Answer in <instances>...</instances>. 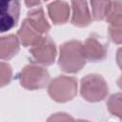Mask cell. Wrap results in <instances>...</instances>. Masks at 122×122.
Returning <instances> with one entry per match:
<instances>
[{"instance_id":"5bb4252c","label":"cell","mask_w":122,"mask_h":122,"mask_svg":"<svg viewBox=\"0 0 122 122\" xmlns=\"http://www.w3.org/2000/svg\"><path fill=\"white\" fill-rule=\"evenodd\" d=\"M92 6V17L95 21L105 20L109 14L111 8V1H91Z\"/></svg>"},{"instance_id":"2e32d148","label":"cell","mask_w":122,"mask_h":122,"mask_svg":"<svg viewBox=\"0 0 122 122\" xmlns=\"http://www.w3.org/2000/svg\"><path fill=\"white\" fill-rule=\"evenodd\" d=\"M1 87L8 85L12 79V69L10 64L1 62Z\"/></svg>"},{"instance_id":"30bf717a","label":"cell","mask_w":122,"mask_h":122,"mask_svg":"<svg viewBox=\"0 0 122 122\" xmlns=\"http://www.w3.org/2000/svg\"><path fill=\"white\" fill-rule=\"evenodd\" d=\"M44 34H42L30 21L28 18H25L21 24L20 29L17 31V37L20 43L24 47H32L35 45Z\"/></svg>"},{"instance_id":"ac0fdd59","label":"cell","mask_w":122,"mask_h":122,"mask_svg":"<svg viewBox=\"0 0 122 122\" xmlns=\"http://www.w3.org/2000/svg\"><path fill=\"white\" fill-rule=\"evenodd\" d=\"M116 63L120 70H122V47H120L116 51Z\"/></svg>"},{"instance_id":"44dd1931","label":"cell","mask_w":122,"mask_h":122,"mask_svg":"<svg viewBox=\"0 0 122 122\" xmlns=\"http://www.w3.org/2000/svg\"><path fill=\"white\" fill-rule=\"evenodd\" d=\"M75 122H90V121L85 120V119H77V120H75Z\"/></svg>"},{"instance_id":"e0dca14e","label":"cell","mask_w":122,"mask_h":122,"mask_svg":"<svg viewBox=\"0 0 122 122\" xmlns=\"http://www.w3.org/2000/svg\"><path fill=\"white\" fill-rule=\"evenodd\" d=\"M46 122H75V120L67 112H55L50 115Z\"/></svg>"},{"instance_id":"277c9868","label":"cell","mask_w":122,"mask_h":122,"mask_svg":"<svg viewBox=\"0 0 122 122\" xmlns=\"http://www.w3.org/2000/svg\"><path fill=\"white\" fill-rule=\"evenodd\" d=\"M48 93L57 103L68 102L77 94V80L72 76L59 75L49 83Z\"/></svg>"},{"instance_id":"3957f363","label":"cell","mask_w":122,"mask_h":122,"mask_svg":"<svg viewBox=\"0 0 122 122\" xmlns=\"http://www.w3.org/2000/svg\"><path fill=\"white\" fill-rule=\"evenodd\" d=\"M17 79L20 85L26 90H41L49 85L50 73L42 66L28 64L17 74Z\"/></svg>"},{"instance_id":"8992f818","label":"cell","mask_w":122,"mask_h":122,"mask_svg":"<svg viewBox=\"0 0 122 122\" xmlns=\"http://www.w3.org/2000/svg\"><path fill=\"white\" fill-rule=\"evenodd\" d=\"M109 23V35L111 40L117 45L122 44V2H111L109 14L106 18Z\"/></svg>"},{"instance_id":"4fadbf2b","label":"cell","mask_w":122,"mask_h":122,"mask_svg":"<svg viewBox=\"0 0 122 122\" xmlns=\"http://www.w3.org/2000/svg\"><path fill=\"white\" fill-rule=\"evenodd\" d=\"M26 18H28L29 21L44 35H46L51 30V25L49 24L44 10L41 7H37L35 9H31L30 10H29Z\"/></svg>"},{"instance_id":"9a60e30c","label":"cell","mask_w":122,"mask_h":122,"mask_svg":"<svg viewBox=\"0 0 122 122\" xmlns=\"http://www.w3.org/2000/svg\"><path fill=\"white\" fill-rule=\"evenodd\" d=\"M107 107L111 114L118 117L122 121V93L117 92L112 94L107 101Z\"/></svg>"},{"instance_id":"8fae6325","label":"cell","mask_w":122,"mask_h":122,"mask_svg":"<svg viewBox=\"0 0 122 122\" xmlns=\"http://www.w3.org/2000/svg\"><path fill=\"white\" fill-rule=\"evenodd\" d=\"M48 14L54 25H62L68 22L71 12L69 3L66 1H53L48 6Z\"/></svg>"},{"instance_id":"ffe728a7","label":"cell","mask_w":122,"mask_h":122,"mask_svg":"<svg viewBox=\"0 0 122 122\" xmlns=\"http://www.w3.org/2000/svg\"><path fill=\"white\" fill-rule=\"evenodd\" d=\"M117 86L120 90H122V75H120V77L117 79Z\"/></svg>"},{"instance_id":"d6986e66","label":"cell","mask_w":122,"mask_h":122,"mask_svg":"<svg viewBox=\"0 0 122 122\" xmlns=\"http://www.w3.org/2000/svg\"><path fill=\"white\" fill-rule=\"evenodd\" d=\"M25 4L28 6V7H30V8H33V6H38V5H40V2L38 1H36V2H29V1H26L25 2Z\"/></svg>"},{"instance_id":"52a82bcc","label":"cell","mask_w":122,"mask_h":122,"mask_svg":"<svg viewBox=\"0 0 122 122\" xmlns=\"http://www.w3.org/2000/svg\"><path fill=\"white\" fill-rule=\"evenodd\" d=\"M0 31L5 32L15 27L20 15V2L3 0L0 3Z\"/></svg>"},{"instance_id":"7a4b0ae2","label":"cell","mask_w":122,"mask_h":122,"mask_svg":"<svg viewBox=\"0 0 122 122\" xmlns=\"http://www.w3.org/2000/svg\"><path fill=\"white\" fill-rule=\"evenodd\" d=\"M108 93V83L98 73L87 74L80 81V94L88 102H100L107 97Z\"/></svg>"},{"instance_id":"6da1fadb","label":"cell","mask_w":122,"mask_h":122,"mask_svg":"<svg viewBox=\"0 0 122 122\" xmlns=\"http://www.w3.org/2000/svg\"><path fill=\"white\" fill-rule=\"evenodd\" d=\"M83 44L79 40L64 42L59 48L58 67L67 73H76L86 65Z\"/></svg>"},{"instance_id":"7c38bea8","label":"cell","mask_w":122,"mask_h":122,"mask_svg":"<svg viewBox=\"0 0 122 122\" xmlns=\"http://www.w3.org/2000/svg\"><path fill=\"white\" fill-rule=\"evenodd\" d=\"M20 50V41L14 34H9L0 38V58L1 60H10L18 53Z\"/></svg>"},{"instance_id":"ba28073f","label":"cell","mask_w":122,"mask_h":122,"mask_svg":"<svg viewBox=\"0 0 122 122\" xmlns=\"http://www.w3.org/2000/svg\"><path fill=\"white\" fill-rule=\"evenodd\" d=\"M83 52L86 60L90 62H101L108 54V48L94 34L89 36L83 44Z\"/></svg>"},{"instance_id":"9c48e42d","label":"cell","mask_w":122,"mask_h":122,"mask_svg":"<svg viewBox=\"0 0 122 122\" xmlns=\"http://www.w3.org/2000/svg\"><path fill=\"white\" fill-rule=\"evenodd\" d=\"M71 24L78 28H85L89 26L92 17L90 12V9L88 7V2L86 1H71Z\"/></svg>"},{"instance_id":"5b68a950","label":"cell","mask_w":122,"mask_h":122,"mask_svg":"<svg viewBox=\"0 0 122 122\" xmlns=\"http://www.w3.org/2000/svg\"><path fill=\"white\" fill-rule=\"evenodd\" d=\"M29 51L33 62L43 66L52 65L57 54L55 42L49 35H44Z\"/></svg>"}]
</instances>
